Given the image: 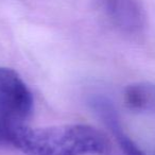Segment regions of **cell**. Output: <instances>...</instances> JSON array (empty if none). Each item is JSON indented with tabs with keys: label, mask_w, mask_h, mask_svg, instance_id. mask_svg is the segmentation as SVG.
Segmentation results:
<instances>
[{
	"label": "cell",
	"mask_w": 155,
	"mask_h": 155,
	"mask_svg": "<svg viewBox=\"0 0 155 155\" xmlns=\"http://www.w3.org/2000/svg\"><path fill=\"white\" fill-rule=\"evenodd\" d=\"M89 105L115 136V139L117 140L123 154L146 155L123 131L117 110L110 99L104 96H94L89 100Z\"/></svg>",
	"instance_id": "obj_4"
},
{
	"label": "cell",
	"mask_w": 155,
	"mask_h": 155,
	"mask_svg": "<svg viewBox=\"0 0 155 155\" xmlns=\"http://www.w3.org/2000/svg\"><path fill=\"white\" fill-rule=\"evenodd\" d=\"M124 102L125 105L134 112H154L155 84L139 82L129 85L124 91Z\"/></svg>",
	"instance_id": "obj_5"
},
{
	"label": "cell",
	"mask_w": 155,
	"mask_h": 155,
	"mask_svg": "<svg viewBox=\"0 0 155 155\" xmlns=\"http://www.w3.org/2000/svg\"><path fill=\"white\" fill-rule=\"evenodd\" d=\"M0 104L24 119L30 117L33 97L29 87L15 70L0 66Z\"/></svg>",
	"instance_id": "obj_3"
},
{
	"label": "cell",
	"mask_w": 155,
	"mask_h": 155,
	"mask_svg": "<svg viewBox=\"0 0 155 155\" xmlns=\"http://www.w3.org/2000/svg\"><path fill=\"white\" fill-rule=\"evenodd\" d=\"M110 22L127 35L141 34L147 27V14L141 0H98Z\"/></svg>",
	"instance_id": "obj_2"
},
{
	"label": "cell",
	"mask_w": 155,
	"mask_h": 155,
	"mask_svg": "<svg viewBox=\"0 0 155 155\" xmlns=\"http://www.w3.org/2000/svg\"><path fill=\"white\" fill-rule=\"evenodd\" d=\"M24 155H106L110 143L105 135L87 124L24 127L14 143Z\"/></svg>",
	"instance_id": "obj_1"
}]
</instances>
